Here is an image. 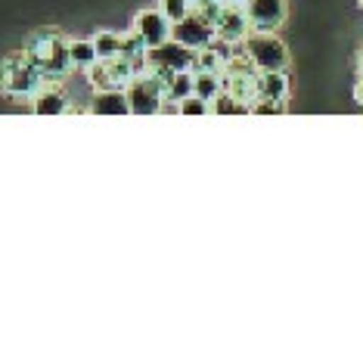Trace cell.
<instances>
[{
    "label": "cell",
    "instance_id": "obj_1",
    "mask_svg": "<svg viewBox=\"0 0 363 363\" xmlns=\"http://www.w3.org/2000/svg\"><path fill=\"white\" fill-rule=\"evenodd\" d=\"M245 56L258 72H286L289 65V50L274 31H252L245 38Z\"/></svg>",
    "mask_w": 363,
    "mask_h": 363
},
{
    "label": "cell",
    "instance_id": "obj_2",
    "mask_svg": "<svg viewBox=\"0 0 363 363\" xmlns=\"http://www.w3.org/2000/svg\"><path fill=\"white\" fill-rule=\"evenodd\" d=\"M128 106H130V115H152L162 109V100H164V87L155 75H137L134 81L128 84Z\"/></svg>",
    "mask_w": 363,
    "mask_h": 363
},
{
    "label": "cell",
    "instance_id": "obj_3",
    "mask_svg": "<svg viewBox=\"0 0 363 363\" xmlns=\"http://www.w3.org/2000/svg\"><path fill=\"white\" fill-rule=\"evenodd\" d=\"M214 38H218V28L208 19H202L199 13H189L186 19L171 26V40H177L180 47H189V50H202V47L214 44Z\"/></svg>",
    "mask_w": 363,
    "mask_h": 363
},
{
    "label": "cell",
    "instance_id": "obj_4",
    "mask_svg": "<svg viewBox=\"0 0 363 363\" xmlns=\"http://www.w3.org/2000/svg\"><path fill=\"white\" fill-rule=\"evenodd\" d=\"M134 31L146 44V50L150 47H162L171 40V19L162 10H143L134 16Z\"/></svg>",
    "mask_w": 363,
    "mask_h": 363
},
{
    "label": "cell",
    "instance_id": "obj_5",
    "mask_svg": "<svg viewBox=\"0 0 363 363\" xmlns=\"http://www.w3.org/2000/svg\"><path fill=\"white\" fill-rule=\"evenodd\" d=\"M252 31H277L286 19V0H245Z\"/></svg>",
    "mask_w": 363,
    "mask_h": 363
},
{
    "label": "cell",
    "instance_id": "obj_6",
    "mask_svg": "<svg viewBox=\"0 0 363 363\" xmlns=\"http://www.w3.org/2000/svg\"><path fill=\"white\" fill-rule=\"evenodd\" d=\"M289 96V78L286 72H258V100H279Z\"/></svg>",
    "mask_w": 363,
    "mask_h": 363
},
{
    "label": "cell",
    "instance_id": "obj_7",
    "mask_svg": "<svg viewBox=\"0 0 363 363\" xmlns=\"http://www.w3.org/2000/svg\"><path fill=\"white\" fill-rule=\"evenodd\" d=\"M90 112H94V115H125V112H130L128 94H125V90H115V87L112 90H100Z\"/></svg>",
    "mask_w": 363,
    "mask_h": 363
},
{
    "label": "cell",
    "instance_id": "obj_8",
    "mask_svg": "<svg viewBox=\"0 0 363 363\" xmlns=\"http://www.w3.org/2000/svg\"><path fill=\"white\" fill-rule=\"evenodd\" d=\"M31 109H35L38 115H62L65 112V96L53 87L38 90V94L31 96Z\"/></svg>",
    "mask_w": 363,
    "mask_h": 363
},
{
    "label": "cell",
    "instance_id": "obj_9",
    "mask_svg": "<svg viewBox=\"0 0 363 363\" xmlns=\"http://www.w3.org/2000/svg\"><path fill=\"white\" fill-rule=\"evenodd\" d=\"M69 62L78 65V69H94V65L100 62L94 40H72L69 44Z\"/></svg>",
    "mask_w": 363,
    "mask_h": 363
},
{
    "label": "cell",
    "instance_id": "obj_10",
    "mask_svg": "<svg viewBox=\"0 0 363 363\" xmlns=\"http://www.w3.org/2000/svg\"><path fill=\"white\" fill-rule=\"evenodd\" d=\"M193 84H196V72H189V69L174 72V78H171V84L164 87V94H168L174 103H180L184 96L193 94Z\"/></svg>",
    "mask_w": 363,
    "mask_h": 363
},
{
    "label": "cell",
    "instance_id": "obj_11",
    "mask_svg": "<svg viewBox=\"0 0 363 363\" xmlns=\"http://www.w3.org/2000/svg\"><path fill=\"white\" fill-rule=\"evenodd\" d=\"M94 47H96L100 62L115 60V56L121 53V35H115V31H100V35H94Z\"/></svg>",
    "mask_w": 363,
    "mask_h": 363
},
{
    "label": "cell",
    "instance_id": "obj_12",
    "mask_svg": "<svg viewBox=\"0 0 363 363\" xmlns=\"http://www.w3.org/2000/svg\"><path fill=\"white\" fill-rule=\"evenodd\" d=\"M193 94H199L202 100H214L220 94V75L218 72H196V84H193Z\"/></svg>",
    "mask_w": 363,
    "mask_h": 363
},
{
    "label": "cell",
    "instance_id": "obj_13",
    "mask_svg": "<svg viewBox=\"0 0 363 363\" xmlns=\"http://www.w3.org/2000/svg\"><path fill=\"white\" fill-rule=\"evenodd\" d=\"M159 10L168 16L171 26H174V22L186 19V16L193 13V4H189V0H159Z\"/></svg>",
    "mask_w": 363,
    "mask_h": 363
},
{
    "label": "cell",
    "instance_id": "obj_14",
    "mask_svg": "<svg viewBox=\"0 0 363 363\" xmlns=\"http://www.w3.org/2000/svg\"><path fill=\"white\" fill-rule=\"evenodd\" d=\"M177 112L180 115H208L211 112V103L202 100L199 94H189V96H184V100L177 103Z\"/></svg>",
    "mask_w": 363,
    "mask_h": 363
},
{
    "label": "cell",
    "instance_id": "obj_15",
    "mask_svg": "<svg viewBox=\"0 0 363 363\" xmlns=\"http://www.w3.org/2000/svg\"><path fill=\"white\" fill-rule=\"evenodd\" d=\"M354 96H357V103L363 106V75H360V81H357V87H354Z\"/></svg>",
    "mask_w": 363,
    "mask_h": 363
},
{
    "label": "cell",
    "instance_id": "obj_16",
    "mask_svg": "<svg viewBox=\"0 0 363 363\" xmlns=\"http://www.w3.org/2000/svg\"><path fill=\"white\" fill-rule=\"evenodd\" d=\"M189 4L196 6V10H199V6H208V4H218V0H189Z\"/></svg>",
    "mask_w": 363,
    "mask_h": 363
},
{
    "label": "cell",
    "instance_id": "obj_17",
    "mask_svg": "<svg viewBox=\"0 0 363 363\" xmlns=\"http://www.w3.org/2000/svg\"><path fill=\"white\" fill-rule=\"evenodd\" d=\"M357 65H360V75H363V53L357 56Z\"/></svg>",
    "mask_w": 363,
    "mask_h": 363
},
{
    "label": "cell",
    "instance_id": "obj_18",
    "mask_svg": "<svg viewBox=\"0 0 363 363\" xmlns=\"http://www.w3.org/2000/svg\"><path fill=\"white\" fill-rule=\"evenodd\" d=\"M227 4H239V6H245V0H227Z\"/></svg>",
    "mask_w": 363,
    "mask_h": 363
},
{
    "label": "cell",
    "instance_id": "obj_19",
    "mask_svg": "<svg viewBox=\"0 0 363 363\" xmlns=\"http://www.w3.org/2000/svg\"><path fill=\"white\" fill-rule=\"evenodd\" d=\"M360 10H363V0H360Z\"/></svg>",
    "mask_w": 363,
    "mask_h": 363
}]
</instances>
